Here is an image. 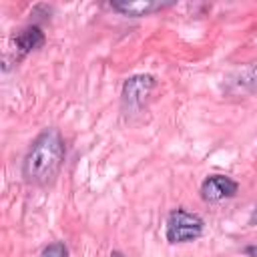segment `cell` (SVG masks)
I'll return each instance as SVG.
<instances>
[{
    "label": "cell",
    "instance_id": "obj_9",
    "mask_svg": "<svg viewBox=\"0 0 257 257\" xmlns=\"http://www.w3.org/2000/svg\"><path fill=\"white\" fill-rule=\"evenodd\" d=\"M251 223H253V225H257V211L251 215Z\"/></svg>",
    "mask_w": 257,
    "mask_h": 257
},
{
    "label": "cell",
    "instance_id": "obj_5",
    "mask_svg": "<svg viewBox=\"0 0 257 257\" xmlns=\"http://www.w3.org/2000/svg\"><path fill=\"white\" fill-rule=\"evenodd\" d=\"M171 6V2H161V0H118V2H110V8L124 14V16H133V18H139V16H149L157 10H163Z\"/></svg>",
    "mask_w": 257,
    "mask_h": 257
},
{
    "label": "cell",
    "instance_id": "obj_6",
    "mask_svg": "<svg viewBox=\"0 0 257 257\" xmlns=\"http://www.w3.org/2000/svg\"><path fill=\"white\" fill-rule=\"evenodd\" d=\"M14 44L20 56H26L28 52L40 48L44 44V32L40 26H26L14 36Z\"/></svg>",
    "mask_w": 257,
    "mask_h": 257
},
{
    "label": "cell",
    "instance_id": "obj_3",
    "mask_svg": "<svg viewBox=\"0 0 257 257\" xmlns=\"http://www.w3.org/2000/svg\"><path fill=\"white\" fill-rule=\"evenodd\" d=\"M239 191V185L225 175H209L201 185V197L207 203H219L225 199L235 197Z\"/></svg>",
    "mask_w": 257,
    "mask_h": 257
},
{
    "label": "cell",
    "instance_id": "obj_7",
    "mask_svg": "<svg viewBox=\"0 0 257 257\" xmlns=\"http://www.w3.org/2000/svg\"><path fill=\"white\" fill-rule=\"evenodd\" d=\"M40 257H68V249L62 241H54L42 249Z\"/></svg>",
    "mask_w": 257,
    "mask_h": 257
},
{
    "label": "cell",
    "instance_id": "obj_4",
    "mask_svg": "<svg viewBox=\"0 0 257 257\" xmlns=\"http://www.w3.org/2000/svg\"><path fill=\"white\" fill-rule=\"evenodd\" d=\"M155 86V78L151 74H137V76H131L124 86H122V102L124 106L128 108H141L145 98L149 96V92L153 90Z\"/></svg>",
    "mask_w": 257,
    "mask_h": 257
},
{
    "label": "cell",
    "instance_id": "obj_10",
    "mask_svg": "<svg viewBox=\"0 0 257 257\" xmlns=\"http://www.w3.org/2000/svg\"><path fill=\"white\" fill-rule=\"evenodd\" d=\"M110 257H124V255H122L120 251H112V255H110Z\"/></svg>",
    "mask_w": 257,
    "mask_h": 257
},
{
    "label": "cell",
    "instance_id": "obj_8",
    "mask_svg": "<svg viewBox=\"0 0 257 257\" xmlns=\"http://www.w3.org/2000/svg\"><path fill=\"white\" fill-rule=\"evenodd\" d=\"M245 255H249V257H257V245H249V247H245Z\"/></svg>",
    "mask_w": 257,
    "mask_h": 257
},
{
    "label": "cell",
    "instance_id": "obj_1",
    "mask_svg": "<svg viewBox=\"0 0 257 257\" xmlns=\"http://www.w3.org/2000/svg\"><path fill=\"white\" fill-rule=\"evenodd\" d=\"M64 141L58 128H46L42 131L34 143L30 145L24 161H22V177L30 185H50L56 175L60 173V167L64 163Z\"/></svg>",
    "mask_w": 257,
    "mask_h": 257
},
{
    "label": "cell",
    "instance_id": "obj_2",
    "mask_svg": "<svg viewBox=\"0 0 257 257\" xmlns=\"http://www.w3.org/2000/svg\"><path fill=\"white\" fill-rule=\"evenodd\" d=\"M205 223L197 213L175 209L167 217V239L171 243H189L203 235Z\"/></svg>",
    "mask_w": 257,
    "mask_h": 257
}]
</instances>
